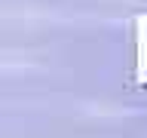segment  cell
Returning <instances> with one entry per match:
<instances>
[{"label": "cell", "mask_w": 147, "mask_h": 138, "mask_svg": "<svg viewBox=\"0 0 147 138\" xmlns=\"http://www.w3.org/2000/svg\"><path fill=\"white\" fill-rule=\"evenodd\" d=\"M138 52H147V18H138Z\"/></svg>", "instance_id": "cell-1"}]
</instances>
